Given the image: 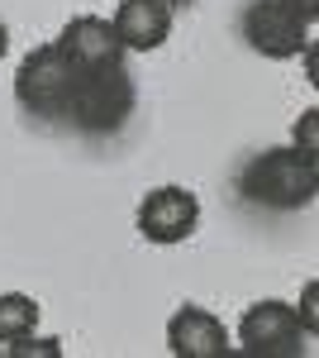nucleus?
Instances as JSON below:
<instances>
[{"mask_svg": "<svg viewBox=\"0 0 319 358\" xmlns=\"http://www.w3.org/2000/svg\"><path fill=\"white\" fill-rule=\"evenodd\" d=\"M239 196L248 206H267V210H300L310 206L319 192L315 153L305 148H267L258 158L239 167Z\"/></svg>", "mask_w": 319, "mask_h": 358, "instance_id": "1", "label": "nucleus"}, {"mask_svg": "<svg viewBox=\"0 0 319 358\" xmlns=\"http://www.w3.org/2000/svg\"><path fill=\"white\" fill-rule=\"evenodd\" d=\"M57 48H62V53H72L81 67L124 62V43H119L114 24H110V20H101V15H81V20H72V24L62 29Z\"/></svg>", "mask_w": 319, "mask_h": 358, "instance_id": "9", "label": "nucleus"}, {"mask_svg": "<svg viewBox=\"0 0 319 358\" xmlns=\"http://www.w3.org/2000/svg\"><path fill=\"white\" fill-rule=\"evenodd\" d=\"M167 349L177 358H224L229 349V330L200 306H181L167 320Z\"/></svg>", "mask_w": 319, "mask_h": 358, "instance_id": "7", "label": "nucleus"}, {"mask_svg": "<svg viewBox=\"0 0 319 358\" xmlns=\"http://www.w3.org/2000/svg\"><path fill=\"white\" fill-rule=\"evenodd\" d=\"M133 106H138V91L133 77L124 72V62H105V67H86L72 96V110L67 124L81 134H119L129 124Z\"/></svg>", "mask_w": 319, "mask_h": 358, "instance_id": "3", "label": "nucleus"}, {"mask_svg": "<svg viewBox=\"0 0 319 358\" xmlns=\"http://www.w3.org/2000/svg\"><path fill=\"white\" fill-rule=\"evenodd\" d=\"M310 10L295 0H248L239 15V34L262 57H295L310 48Z\"/></svg>", "mask_w": 319, "mask_h": 358, "instance_id": "4", "label": "nucleus"}, {"mask_svg": "<svg viewBox=\"0 0 319 358\" xmlns=\"http://www.w3.org/2000/svg\"><path fill=\"white\" fill-rule=\"evenodd\" d=\"M305 325L286 301H258L243 310L239 320V344L248 354H262V358H295L305 349Z\"/></svg>", "mask_w": 319, "mask_h": 358, "instance_id": "5", "label": "nucleus"}, {"mask_svg": "<svg viewBox=\"0 0 319 358\" xmlns=\"http://www.w3.org/2000/svg\"><path fill=\"white\" fill-rule=\"evenodd\" d=\"M38 325V306L24 292H5L0 296V339H29Z\"/></svg>", "mask_w": 319, "mask_h": 358, "instance_id": "10", "label": "nucleus"}, {"mask_svg": "<svg viewBox=\"0 0 319 358\" xmlns=\"http://www.w3.org/2000/svg\"><path fill=\"white\" fill-rule=\"evenodd\" d=\"M167 5H191V0H167Z\"/></svg>", "mask_w": 319, "mask_h": 358, "instance_id": "13", "label": "nucleus"}, {"mask_svg": "<svg viewBox=\"0 0 319 358\" xmlns=\"http://www.w3.org/2000/svg\"><path fill=\"white\" fill-rule=\"evenodd\" d=\"M81 72L86 67L72 53H62L57 43H43V48H34L20 62V72H15V101L34 120H43V124H67V110H72Z\"/></svg>", "mask_w": 319, "mask_h": 358, "instance_id": "2", "label": "nucleus"}, {"mask_svg": "<svg viewBox=\"0 0 319 358\" xmlns=\"http://www.w3.org/2000/svg\"><path fill=\"white\" fill-rule=\"evenodd\" d=\"M5 48H10V29L0 24V57H5Z\"/></svg>", "mask_w": 319, "mask_h": 358, "instance_id": "12", "label": "nucleus"}, {"mask_svg": "<svg viewBox=\"0 0 319 358\" xmlns=\"http://www.w3.org/2000/svg\"><path fill=\"white\" fill-rule=\"evenodd\" d=\"M15 358H29V354H43V358H57L62 349H57V339H38V344H15L10 349Z\"/></svg>", "mask_w": 319, "mask_h": 358, "instance_id": "11", "label": "nucleus"}, {"mask_svg": "<svg viewBox=\"0 0 319 358\" xmlns=\"http://www.w3.org/2000/svg\"><path fill=\"white\" fill-rule=\"evenodd\" d=\"M200 224V201L186 187H158L138 206V234L148 244H181Z\"/></svg>", "mask_w": 319, "mask_h": 358, "instance_id": "6", "label": "nucleus"}, {"mask_svg": "<svg viewBox=\"0 0 319 358\" xmlns=\"http://www.w3.org/2000/svg\"><path fill=\"white\" fill-rule=\"evenodd\" d=\"M114 34L133 53H153L172 38V5L167 0H124L114 15Z\"/></svg>", "mask_w": 319, "mask_h": 358, "instance_id": "8", "label": "nucleus"}]
</instances>
